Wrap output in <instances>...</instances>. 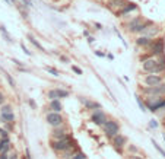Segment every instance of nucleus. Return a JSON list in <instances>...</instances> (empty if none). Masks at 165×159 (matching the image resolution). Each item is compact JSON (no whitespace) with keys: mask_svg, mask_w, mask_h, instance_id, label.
<instances>
[{"mask_svg":"<svg viewBox=\"0 0 165 159\" xmlns=\"http://www.w3.org/2000/svg\"><path fill=\"white\" fill-rule=\"evenodd\" d=\"M142 70L146 72V73H161V72L165 70V67L161 66V63L158 61L157 57H148L142 61Z\"/></svg>","mask_w":165,"mask_h":159,"instance_id":"f257e3e1","label":"nucleus"},{"mask_svg":"<svg viewBox=\"0 0 165 159\" xmlns=\"http://www.w3.org/2000/svg\"><path fill=\"white\" fill-rule=\"evenodd\" d=\"M143 21H145V18L140 16V15L139 16L131 18V19H129V21L124 24V29L129 34H137V35H139V34L143 31Z\"/></svg>","mask_w":165,"mask_h":159,"instance_id":"f03ea898","label":"nucleus"},{"mask_svg":"<svg viewBox=\"0 0 165 159\" xmlns=\"http://www.w3.org/2000/svg\"><path fill=\"white\" fill-rule=\"evenodd\" d=\"M149 50V54L153 56V57H158V56L164 54L165 51V42H164V38H153L151 45L148 47Z\"/></svg>","mask_w":165,"mask_h":159,"instance_id":"7ed1b4c3","label":"nucleus"},{"mask_svg":"<svg viewBox=\"0 0 165 159\" xmlns=\"http://www.w3.org/2000/svg\"><path fill=\"white\" fill-rule=\"evenodd\" d=\"M75 145V142L72 140V136L70 137H64V139H57V140H51V147H53V151L56 152H63L64 149H67V147L73 146Z\"/></svg>","mask_w":165,"mask_h":159,"instance_id":"20e7f679","label":"nucleus"},{"mask_svg":"<svg viewBox=\"0 0 165 159\" xmlns=\"http://www.w3.org/2000/svg\"><path fill=\"white\" fill-rule=\"evenodd\" d=\"M102 130H104V133H105L107 137H114L117 133H120V124L114 120H107L104 124H102Z\"/></svg>","mask_w":165,"mask_h":159,"instance_id":"39448f33","label":"nucleus"},{"mask_svg":"<svg viewBox=\"0 0 165 159\" xmlns=\"http://www.w3.org/2000/svg\"><path fill=\"white\" fill-rule=\"evenodd\" d=\"M45 121L48 126L51 127H59L64 124V117L61 115V113H56V111H50L45 115Z\"/></svg>","mask_w":165,"mask_h":159,"instance_id":"423d86ee","label":"nucleus"},{"mask_svg":"<svg viewBox=\"0 0 165 159\" xmlns=\"http://www.w3.org/2000/svg\"><path fill=\"white\" fill-rule=\"evenodd\" d=\"M139 9V6L135 3V2H127L123 8H120L117 12H114V15L117 18H127L131 12H136Z\"/></svg>","mask_w":165,"mask_h":159,"instance_id":"0eeeda50","label":"nucleus"},{"mask_svg":"<svg viewBox=\"0 0 165 159\" xmlns=\"http://www.w3.org/2000/svg\"><path fill=\"white\" fill-rule=\"evenodd\" d=\"M142 93L148 96H161V95H165V83L157 85V86H145L142 89Z\"/></svg>","mask_w":165,"mask_h":159,"instance_id":"6e6552de","label":"nucleus"},{"mask_svg":"<svg viewBox=\"0 0 165 159\" xmlns=\"http://www.w3.org/2000/svg\"><path fill=\"white\" fill-rule=\"evenodd\" d=\"M142 80H143V83L146 86H157V85L164 82V77L161 75H158V73H148Z\"/></svg>","mask_w":165,"mask_h":159,"instance_id":"1a4fd4ad","label":"nucleus"},{"mask_svg":"<svg viewBox=\"0 0 165 159\" xmlns=\"http://www.w3.org/2000/svg\"><path fill=\"white\" fill-rule=\"evenodd\" d=\"M91 120H92V123L95 124V126H99V127H101L102 124H104V123L108 120V118H107L105 113H104V111L99 108V109H93L92 115H91Z\"/></svg>","mask_w":165,"mask_h":159,"instance_id":"9d476101","label":"nucleus"},{"mask_svg":"<svg viewBox=\"0 0 165 159\" xmlns=\"http://www.w3.org/2000/svg\"><path fill=\"white\" fill-rule=\"evenodd\" d=\"M111 140H113L114 147H115V149H119V151H121L123 147H126V145L129 143V139H127L124 134H121V133H117L114 137H111Z\"/></svg>","mask_w":165,"mask_h":159,"instance_id":"9b49d317","label":"nucleus"},{"mask_svg":"<svg viewBox=\"0 0 165 159\" xmlns=\"http://www.w3.org/2000/svg\"><path fill=\"white\" fill-rule=\"evenodd\" d=\"M51 137L57 140V139H64V137H70L67 129L63 126H59V127H53V133H51Z\"/></svg>","mask_w":165,"mask_h":159,"instance_id":"f8f14e48","label":"nucleus"},{"mask_svg":"<svg viewBox=\"0 0 165 159\" xmlns=\"http://www.w3.org/2000/svg\"><path fill=\"white\" fill-rule=\"evenodd\" d=\"M159 32H161L159 26L153 22V24H151V25L146 26V28L142 31V35H146V37H149V38H157L158 35H159Z\"/></svg>","mask_w":165,"mask_h":159,"instance_id":"ddd939ff","label":"nucleus"},{"mask_svg":"<svg viewBox=\"0 0 165 159\" xmlns=\"http://www.w3.org/2000/svg\"><path fill=\"white\" fill-rule=\"evenodd\" d=\"M105 6L110 9L111 12H117L120 8H123L127 3V0H105Z\"/></svg>","mask_w":165,"mask_h":159,"instance_id":"4468645a","label":"nucleus"},{"mask_svg":"<svg viewBox=\"0 0 165 159\" xmlns=\"http://www.w3.org/2000/svg\"><path fill=\"white\" fill-rule=\"evenodd\" d=\"M152 40H153V38H149V37H146V35H142V34H139V37L135 40V44L137 47H140V48H148V47L151 45Z\"/></svg>","mask_w":165,"mask_h":159,"instance_id":"2eb2a0df","label":"nucleus"},{"mask_svg":"<svg viewBox=\"0 0 165 159\" xmlns=\"http://www.w3.org/2000/svg\"><path fill=\"white\" fill-rule=\"evenodd\" d=\"M48 108H50V111H56V113H61V109H63V104L60 102V99H50V104H48Z\"/></svg>","mask_w":165,"mask_h":159,"instance_id":"dca6fc26","label":"nucleus"},{"mask_svg":"<svg viewBox=\"0 0 165 159\" xmlns=\"http://www.w3.org/2000/svg\"><path fill=\"white\" fill-rule=\"evenodd\" d=\"M76 152H77V147H76V145H73V146L64 149L63 152H60V153H61V159H70Z\"/></svg>","mask_w":165,"mask_h":159,"instance_id":"f3484780","label":"nucleus"},{"mask_svg":"<svg viewBox=\"0 0 165 159\" xmlns=\"http://www.w3.org/2000/svg\"><path fill=\"white\" fill-rule=\"evenodd\" d=\"M10 139L9 137H0V153L10 151Z\"/></svg>","mask_w":165,"mask_h":159,"instance_id":"a211bd4d","label":"nucleus"},{"mask_svg":"<svg viewBox=\"0 0 165 159\" xmlns=\"http://www.w3.org/2000/svg\"><path fill=\"white\" fill-rule=\"evenodd\" d=\"M82 102H83L85 105V108L86 109H99L101 108V104H98V102H95V101H88V99H85V98H82Z\"/></svg>","mask_w":165,"mask_h":159,"instance_id":"6ab92c4d","label":"nucleus"},{"mask_svg":"<svg viewBox=\"0 0 165 159\" xmlns=\"http://www.w3.org/2000/svg\"><path fill=\"white\" fill-rule=\"evenodd\" d=\"M0 120L3 123H15L16 117L13 113H0Z\"/></svg>","mask_w":165,"mask_h":159,"instance_id":"aec40b11","label":"nucleus"},{"mask_svg":"<svg viewBox=\"0 0 165 159\" xmlns=\"http://www.w3.org/2000/svg\"><path fill=\"white\" fill-rule=\"evenodd\" d=\"M28 40H29V42H31V44H32L34 47H37V48H38L40 51H42V53H45V48H44V47H42L41 44H40V41H38V40H37L35 37H34V35H32V34H28Z\"/></svg>","mask_w":165,"mask_h":159,"instance_id":"412c9836","label":"nucleus"},{"mask_svg":"<svg viewBox=\"0 0 165 159\" xmlns=\"http://www.w3.org/2000/svg\"><path fill=\"white\" fill-rule=\"evenodd\" d=\"M126 149H127V152H129V155H136V153H139V147L136 146V145H129L127 143L126 145Z\"/></svg>","mask_w":165,"mask_h":159,"instance_id":"4be33fe9","label":"nucleus"},{"mask_svg":"<svg viewBox=\"0 0 165 159\" xmlns=\"http://www.w3.org/2000/svg\"><path fill=\"white\" fill-rule=\"evenodd\" d=\"M56 92H57V96H59V98H67V96L70 95V92L63 88H56Z\"/></svg>","mask_w":165,"mask_h":159,"instance_id":"5701e85b","label":"nucleus"},{"mask_svg":"<svg viewBox=\"0 0 165 159\" xmlns=\"http://www.w3.org/2000/svg\"><path fill=\"white\" fill-rule=\"evenodd\" d=\"M0 113H13V105L4 102L3 105H0Z\"/></svg>","mask_w":165,"mask_h":159,"instance_id":"b1692460","label":"nucleus"},{"mask_svg":"<svg viewBox=\"0 0 165 159\" xmlns=\"http://www.w3.org/2000/svg\"><path fill=\"white\" fill-rule=\"evenodd\" d=\"M0 32L3 34V37L6 38V41H8V42H12V41H13L12 38H10V35H9V32H8V31H6V28H4L3 25L0 26Z\"/></svg>","mask_w":165,"mask_h":159,"instance_id":"393cba45","label":"nucleus"},{"mask_svg":"<svg viewBox=\"0 0 165 159\" xmlns=\"http://www.w3.org/2000/svg\"><path fill=\"white\" fill-rule=\"evenodd\" d=\"M45 70L48 72V73H51L53 76H56V77H57V76H60L59 70H57V69H54V67H51V66H45Z\"/></svg>","mask_w":165,"mask_h":159,"instance_id":"a878e982","label":"nucleus"},{"mask_svg":"<svg viewBox=\"0 0 165 159\" xmlns=\"http://www.w3.org/2000/svg\"><path fill=\"white\" fill-rule=\"evenodd\" d=\"M136 101H137V104H139V108L142 109V111H146V105H145V102L142 101V98H140L139 95H136Z\"/></svg>","mask_w":165,"mask_h":159,"instance_id":"bb28decb","label":"nucleus"},{"mask_svg":"<svg viewBox=\"0 0 165 159\" xmlns=\"http://www.w3.org/2000/svg\"><path fill=\"white\" fill-rule=\"evenodd\" d=\"M70 159H86V155H85L83 152H81V151H77L75 155L72 156Z\"/></svg>","mask_w":165,"mask_h":159,"instance_id":"cd10ccee","label":"nucleus"},{"mask_svg":"<svg viewBox=\"0 0 165 159\" xmlns=\"http://www.w3.org/2000/svg\"><path fill=\"white\" fill-rule=\"evenodd\" d=\"M21 3L26 8H32V0H21Z\"/></svg>","mask_w":165,"mask_h":159,"instance_id":"c85d7f7f","label":"nucleus"},{"mask_svg":"<svg viewBox=\"0 0 165 159\" xmlns=\"http://www.w3.org/2000/svg\"><path fill=\"white\" fill-rule=\"evenodd\" d=\"M72 70L75 72L76 75H82V73H83V72H82V69H79V67L75 66V64H72Z\"/></svg>","mask_w":165,"mask_h":159,"instance_id":"c756f323","label":"nucleus"},{"mask_svg":"<svg viewBox=\"0 0 165 159\" xmlns=\"http://www.w3.org/2000/svg\"><path fill=\"white\" fill-rule=\"evenodd\" d=\"M21 48H22V50H24V53H25L26 56H29V57H31V56H32V53H31V51L28 50V48H26V47H25V44H21Z\"/></svg>","mask_w":165,"mask_h":159,"instance_id":"7c9ffc66","label":"nucleus"},{"mask_svg":"<svg viewBox=\"0 0 165 159\" xmlns=\"http://www.w3.org/2000/svg\"><path fill=\"white\" fill-rule=\"evenodd\" d=\"M9 159H19V155L16 152H10L9 151Z\"/></svg>","mask_w":165,"mask_h":159,"instance_id":"2f4dec72","label":"nucleus"},{"mask_svg":"<svg viewBox=\"0 0 165 159\" xmlns=\"http://www.w3.org/2000/svg\"><path fill=\"white\" fill-rule=\"evenodd\" d=\"M0 137H9L8 130H6V129H0Z\"/></svg>","mask_w":165,"mask_h":159,"instance_id":"473e14b6","label":"nucleus"},{"mask_svg":"<svg viewBox=\"0 0 165 159\" xmlns=\"http://www.w3.org/2000/svg\"><path fill=\"white\" fill-rule=\"evenodd\" d=\"M6 102V95H4L2 91H0V105H3Z\"/></svg>","mask_w":165,"mask_h":159,"instance_id":"72a5a7b5","label":"nucleus"},{"mask_svg":"<svg viewBox=\"0 0 165 159\" xmlns=\"http://www.w3.org/2000/svg\"><path fill=\"white\" fill-rule=\"evenodd\" d=\"M149 127H152V129H157V127H158L157 120H151V121H149Z\"/></svg>","mask_w":165,"mask_h":159,"instance_id":"f704fd0d","label":"nucleus"},{"mask_svg":"<svg viewBox=\"0 0 165 159\" xmlns=\"http://www.w3.org/2000/svg\"><path fill=\"white\" fill-rule=\"evenodd\" d=\"M129 159H145V158L140 156L139 153H136V155H129Z\"/></svg>","mask_w":165,"mask_h":159,"instance_id":"c9c22d12","label":"nucleus"},{"mask_svg":"<svg viewBox=\"0 0 165 159\" xmlns=\"http://www.w3.org/2000/svg\"><path fill=\"white\" fill-rule=\"evenodd\" d=\"M153 146L157 147V149H158V152H159V153H161V155H162V156H164V158H165V152H164V151H162L161 147L158 146V145H157V143H155V142H153Z\"/></svg>","mask_w":165,"mask_h":159,"instance_id":"e433bc0d","label":"nucleus"},{"mask_svg":"<svg viewBox=\"0 0 165 159\" xmlns=\"http://www.w3.org/2000/svg\"><path fill=\"white\" fill-rule=\"evenodd\" d=\"M59 57H60V60H61V61H64V63H69V61H70V60H69V57H66V56H63V54H60Z\"/></svg>","mask_w":165,"mask_h":159,"instance_id":"4c0bfd02","label":"nucleus"},{"mask_svg":"<svg viewBox=\"0 0 165 159\" xmlns=\"http://www.w3.org/2000/svg\"><path fill=\"white\" fill-rule=\"evenodd\" d=\"M0 159H9V152H3V153H0Z\"/></svg>","mask_w":165,"mask_h":159,"instance_id":"58836bf2","label":"nucleus"},{"mask_svg":"<svg viewBox=\"0 0 165 159\" xmlns=\"http://www.w3.org/2000/svg\"><path fill=\"white\" fill-rule=\"evenodd\" d=\"M12 61L16 64V66H19V67H22V64H24V63H21V61H19V60H16V59H12Z\"/></svg>","mask_w":165,"mask_h":159,"instance_id":"ea45409f","label":"nucleus"},{"mask_svg":"<svg viewBox=\"0 0 165 159\" xmlns=\"http://www.w3.org/2000/svg\"><path fill=\"white\" fill-rule=\"evenodd\" d=\"M95 54H97L98 57H105V54H104V53H101L99 50H95Z\"/></svg>","mask_w":165,"mask_h":159,"instance_id":"a19ab883","label":"nucleus"},{"mask_svg":"<svg viewBox=\"0 0 165 159\" xmlns=\"http://www.w3.org/2000/svg\"><path fill=\"white\" fill-rule=\"evenodd\" d=\"M28 104H29V105H31V107H32L34 109H37V105H35V102H34L32 99H29V101H28Z\"/></svg>","mask_w":165,"mask_h":159,"instance_id":"79ce46f5","label":"nucleus"},{"mask_svg":"<svg viewBox=\"0 0 165 159\" xmlns=\"http://www.w3.org/2000/svg\"><path fill=\"white\" fill-rule=\"evenodd\" d=\"M93 41H95L93 37H88V44H93Z\"/></svg>","mask_w":165,"mask_h":159,"instance_id":"37998d69","label":"nucleus"},{"mask_svg":"<svg viewBox=\"0 0 165 159\" xmlns=\"http://www.w3.org/2000/svg\"><path fill=\"white\" fill-rule=\"evenodd\" d=\"M95 28H97V29H102V25L97 22V24H95Z\"/></svg>","mask_w":165,"mask_h":159,"instance_id":"c03bdc74","label":"nucleus"},{"mask_svg":"<svg viewBox=\"0 0 165 159\" xmlns=\"http://www.w3.org/2000/svg\"><path fill=\"white\" fill-rule=\"evenodd\" d=\"M97 2H105V0H97Z\"/></svg>","mask_w":165,"mask_h":159,"instance_id":"a18cd8bd","label":"nucleus"},{"mask_svg":"<svg viewBox=\"0 0 165 159\" xmlns=\"http://www.w3.org/2000/svg\"><path fill=\"white\" fill-rule=\"evenodd\" d=\"M164 140H165V134H164Z\"/></svg>","mask_w":165,"mask_h":159,"instance_id":"49530a36","label":"nucleus"}]
</instances>
